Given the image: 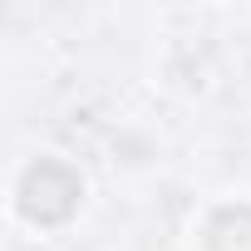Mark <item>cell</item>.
Returning a JSON list of instances; mask_svg holds the SVG:
<instances>
[{
    "instance_id": "obj_1",
    "label": "cell",
    "mask_w": 251,
    "mask_h": 251,
    "mask_svg": "<svg viewBox=\"0 0 251 251\" xmlns=\"http://www.w3.org/2000/svg\"><path fill=\"white\" fill-rule=\"evenodd\" d=\"M79 207V173L69 163L40 158L20 182V212L30 222H64Z\"/></svg>"
},
{
    "instance_id": "obj_2",
    "label": "cell",
    "mask_w": 251,
    "mask_h": 251,
    "mask_svg": "<svg viewBox=\"0 0 251 251\" xmlns=\"http://www.w3.org/2000/svg\"><path fill=\"white\" fill-rule=\"evenodd\" d=\"M207 251H251V202L212 212V222H207Z\"/></svg>"
}]
</instances>
